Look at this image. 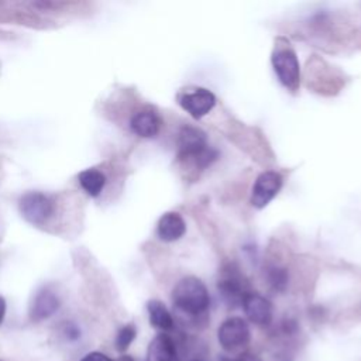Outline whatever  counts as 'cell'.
Returning <instances> with one entry per match:
<instances>
[{"label":"cell","instance_id":"cell-1","mask_svg":"<svg viewBox=\"0 0 361 361\" xmlns=\"http://www.w3.org/2000/svg\"><path fill=\"white\" fill-rule=\"evenodd\" d=\"M172 302L180 313L190 317H200L209 309L210 296L207 288L199 278L186 276L173 288Z\"/></svg>","mask_w":361,"mask_h":361},{"label":"cell","instance_id":"cell-2","mask_svg":"<svg viewBox=\"0 0 361 361\" xmlns=\"http://www.w3.org/2000/svg\"><path fill=\"white\" fill-rule=\"evenodd\" d=\"M250 327L243 317H228L226 319L217 330V340L224 351L234 353L247 347L250 343Z\"/></svg>","mask_w":361,"mask_h":361},{"label":"cell","instance_id":"cell-3","mask_svg":"<svg viewBox=\"0 0 361 361\" xmlns=\"http://www.w3.org/2000/svg\"><path fill=\"white\" fill-rule=\"evenodd\" d=\"M272 66L279 82L290 89L296 90L300 80L299 62L295 51L290 48H278L272 54Z\"/></svg>","mask_w":361,"mask_h":361},{"label":"cell","instance_id":"cell-4","mask_svg":"<svg viewBox=\"0 0 361 361\" xmlns=\"http://www.w3.org/2000/svg\"><path fill=\"white\" fill-rule=\"evenodd\" d=\"M217 290L228 307H235L241 305L243 299L250 292L238 269L233 268L231 265L221 272L217 281Z\"/></svg>","mask_w":361,"mask_h":361},{"label":"cell","instance_id":"cell-5","mask_svg":"<svg viewBox=\"0 0 361 361\" xmlns=\"http://www.w3.org/2000/svg\"><path fill=\"white\" fill-rule=\"evenodd\" d=\"M20 212L28 223L44 224L51 217L54 206L44 193L28 192L20 199Z\"/></svg>","mask_w":361,"mask_h":361},{"label":"cell","instance_id":"cell-6","mask_svg":"<svg viewBox=\"0 0 361 361\" xmlns=\"http://www.w3.org/2000/svg\"><path fill=\"white\" fill-rule=\"evenodd\" d=\"M282 176L275 171H265L258 175L252 186L251 204L257 209L265 207L281 190Z\"/></svg>","mask_w":361,"mask_h":361},{"label":"cell","instance_id":"cell-7","mask_svg":"<svg viewBox=\"0 0 361 361\" xmlns=\"http://www.w3.org/2000/svg\"><path fill=\"white\" fill-rule=\"evenodd\" d=\"M179 104L192 117L200 118L206 116L216 104V96L204 87H197L193 92L185 93L179 97Z\"/></svg>","mask_w":361,"mask_h":361},{"label":"cell","instance_id":"cell-8","mask_svg":"<svg viewBox=\"0 0 361 361\" xmlns=\"http://www.w3.org/2000/svg\"><path fill=\"white\" fill-rule=\"evenodd\" d=\"M179 157L195 161L209 145L206 134L196 127H183L178 138Z\"/></svg>","mask_w":361,"mask_h":361},{"label":"cell","instance_id":"cell-9","mask_svg":"<svg viewBox=\"0 0 361 361\" xmlns=\"http://www.w3.org/2000/svg\"><path fill=\"white\" fill-rule=\"evenodd\" d=\"M248 320L257 326H268L272 320V305L259 293L248 292L241 303Z\"/></svg>","mask_w":361,"mask_h":361},{"label":"cell","instance_id":"cell-10","mask_svg":"<svg viewBox=\"0 0 361 361\" xmlns=\"http://www.w3.org/2000/svg\"><path fill=\"white\" fill-rule=\"evenodd\" d=\"M147 361H179L173 338L166 333L157 334L149 343Z\"/></svg>","mask_w":361,"mask_h":361},{"label":"cell","instance_id":"cell-11","mask_svg":"<svg viewBox=\"0 0 361 361\" xmlns=\"http://www.w3.org/2000/svg\"><path fill=\"white\" fill-rule=\"evenodd\" d=\"M186 231V224L182 216L176 212H168L161 216L157 224V234L162 241H176Z\"/></svg>","mask_w":361,"mask_h":361},{"label":"cell","instance_id":"cell-12","mask_svg":"<svg viewBox=\"0 0 361 361\" xmlns=\"http://www.w3.org/2000/svg\"><path fill=\"white\" fill-rule=\"evenodd\" d=\"M58 307H59V299L54 292L48 289L39 290L31 303L30 317L34 322H41L52 316L58 310Z\"/></svg>","mask_w":361,"mask_h":361},{"label":"cell","instance_id":"cell-13","mask_svg":"<svg viewBox=\"0 0 361 361\" xmlns=\"http://www.w3.org/2000/svg\"><path fill=\"white\" fill-rule=\"evenodd\" d=\"M130 127L140 137H154L159 130V120L155 113L144 110L135 113L130 120Z\"/></svg>","mask_w":361,"mask_h":361},{"label":"cell","instance_id":"cell-14","mask_svg":"<svg viewBox=\"0 0 361 361\" xmlns=\"http://www.w3.org/2000/svg\"><path fill=\"white\" fill-rule=\"evenodd\" d=\"M147 312H148L149 323L155 329L165 333L173 327V317L161 300H157V299L149 300L147 303Z\"/></svg>","mask_w":361,"mask_h":361},{"label":"cell","instance_id":"cell-15","mask_svg":"<svg viewBox=\"0 0 361 361\" xmlns=\"http://www.w3.org/2000/svg\"><path fill=\"white\" fill-rule=\"evenodd\" d=\"M79 183L90 196H99L104 188L106 176L97 169H85L79 173Z\"/></svg>","mask_w":361,"mask_h":361},{"label":"cell","instance_id":"cell-16","mask_svg":"<svg viewBox=\"0 0 361 361\" xmlns=\"http://www.w3.org/2000/svg\"><path fill=\"white\" fill-rule=\"evenodd\" d=\"M135 334H137V330L133 324H126L124 327H121L116 337V348L124 353L130 347V344L134 341Z\"/></svg>","mask_w":361,"mask_h":361},{"label":"cell","instance_id":"cell-17","mask_svg":"<svg viewBox=\"0 0 361 361\" xmlns=\"http://www.w3.org/2000/svg\"><path fill=\"white\" fill-rule=\"evenodd\" d=\"M268 283L275 290H283L288 285V274L283 268L274 267L268 271Z\"/></svg>","mask_w":361,"mask_h":361},{"label":"cell","instance_id":"cell-18","mask_svg":"<svg viewBox=\"0 0 361 361\" xmlns=\"http://www.w3.org/2000/svg\"><path fill=\"white\" fill-rule=\"evenodd\" d=\"M80 361H111V360L107 355H104L103 353L93 351V353L86 354Z\"/></svg>","mask_w":361,"mask_h":361},{"label":"cell","instance_id":"cell-19","mask_svg":"<svg viewBox=\"0 0 361 361\" xmlns=\"http://www.w3.org/2000/svg\"><path fill=\"white\" fill-rule=\"evenodd\" d=\"M234 361H262L259 357H257V355H254V354H243V355H240L237 360H234Z\"/></svg>","mask_w":361,"mask_h":361},{"label":"cell","instance_id":"cell-20","mask_svg":"<svg viewBox=\"0 0 361 361\" xmlns=\"http://www.w3.org/2000/svg\"><path fill=\"white\" fill-rule=\"evenodd\" d=\"M4 314H6V302L3 298H0V323L4 319Z\"/></svg>","mask_w":361,"mask_h":361},{"label":"cell","instance_id":"cell-21","mask_svg":"<svg viewBox=\"0 0 361 361\" xmlns=\"http://www.w3.org/2000/svg\"><path fill=\"white\" fill-rule=\"evenodd\" d=\"M116 361H134L130 355H121V357H118Z\"/></svg>","mask_w":361,"mask_h":361}]
</instances>
